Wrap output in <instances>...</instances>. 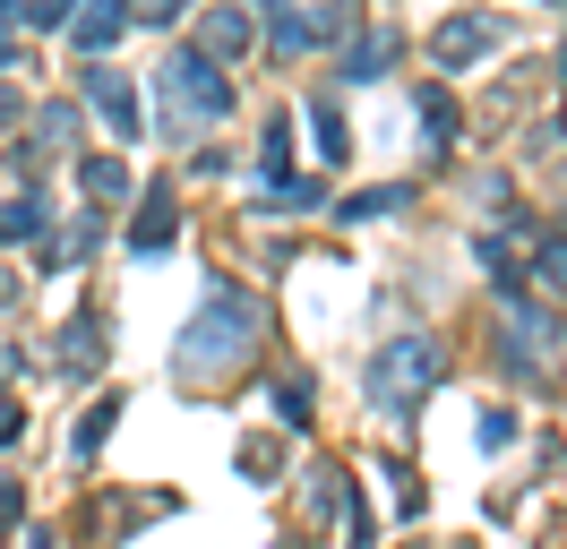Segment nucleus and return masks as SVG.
I'll use <instances>...</instances> for the list:
<instances>
[{"mask_svg":"<svg viewBox=\"0 0 567 549\" xmlns=\"http://www.w3.org/2000/svg\"><path fill=\"white\" fill-rule=\"evenodd\" d=\"M18 429H27V412H18V395H9V386H0V446L18 438Z\"/></svg>","mask_w":567,"mask_h":549,"instance_id":"25","label":"nucleus"},{"mask_svg":"<svg viewBox=\"0 0 567 549\" xmlns=\"http://www.w3.org/2000/svg\"><path fill=\"white\" fill-rule=\"evenodd\" d=\"M78 189L95 206H121L130 198V164H121V155H86V164H78Z\"/></svg>","mask_w":567,"mask_h":549,"instance_id":"10","label":"nucleus"},{"mask_svg":"<svg viewBox=\"0 0 567 549\" xmlns=\"http://www.w3.org/2000/svg\"><path fill=\"white\" fill-rule=\"evenodd\" d=\"M258 335H267V309L249 301V292H215L198 318H189V335H181V352H173V370H181V386H224L233 370H249V352H258Z\"/></svg>","mask_w":567,"mask_h":549,"instance_id":"1","label":"nucleus"},{"mask_svg":"<svg viewBox=\"0 0 567 549\" xmlns=\"http://www.w3.org/2000/svg\"><path fill=\"white\" fill-rule=\"evenodd\" d=\"M52 215H43V198H9L0 206V240H35Z\"/></svg>","mask_w":567,"mask_h":549,"instance_id":"16","label":"nucleus"},{"mask_svg":"<svg viewBox=\"0 0 567 549\" xmlns=\"http://www.w3.org/2000/svg\"><path fill=\"white\" fill-rule=\"evenodd\" d=\"M78 86H86V95H95V112H104L112 121V137H138V86H130V77H121V69H78Z\"/></svg>","mask_w":567,"mask_h":549,"instance_id":"6","label":"nucleus"},{"mask_svg":"<svg viewBox=\"0 0 567 549\" xmlns=\"http://www.w3.org/2000/svg\"><path fill=\"white\" fill-rule=\"evenodd\" d=\"M258 164H267V180H284V164H292V130H284V121H267V146H258Z\"/></svg>","mask_w":567,"mask_h":549,"instance_id":"20","label":"nucleus"},{"mask_svg":"<svg viewBox=\"0 0 567 549\" xmlns=\"http://www.w3.org/2000/svg\"><path fill=\"white\" fill-rule=\"evenodd\" d=\"M0 69H9V27H0Z\"/></svg>","mask_w":567,"mask_h":549,"instance_id":"27","label":"nucleus"},{"mask_svg":"<svg viewBox=\"0 0 567 549\" xmlns=\"http://www.w3.org/2000/svg\"><path fill=\"white\" fill-rule=\"evenodd\" d=\"M388 61H395V34H361L353 52H344V77L370 86V77H388Z\"/></svg>","mask_w":567,"mask_h":549,"instance_id":"15","label":"nucleus"},{"mask_svg":"<svg viewBox=\"0 0 567 549\" xmlns=\"http://www.w3.org/2000/svg\"><path fill=\"white\" fill-rule=\"evenodd\" d=\"M533 283H542V292H550V301H567V240L559 232H542V240H533Z\"/></svg>","mask_w":567,"mask_h":549,"instance_id":"12","label":"nucleus"},{"mask_svg":"<svg viewBox=\"0 0 567 549\" xmlns=\"http://www.w3.org/2000/svg\"><path fill=\"white\" fill-rule=\"evenodd\" d=\"M70 130H78V103H43L35 112V146H70Z\"/></svg>","mask_w":567,"mask_h":549,"instance_id":"19","label":"nucleus"},{"mask_svg":"<svg viewBox=\"0 0 567 549\" xmlns=\"http://www.w3.org/2000/svg\"><path fill=\"white\" fill-rule=\"evenodd\" d=\"M130 34V0H86V9H70V43L78 52H104V43H121Z\"/></svg>","mask_w":567,"mask_h":549,"instance_id":"7","label":"nucleus"},{"mask_svg":"<svg viewBox=\"0 0 567 549\" xmlns=\"http://www.w3.org/2000/svg\"><path fill=\"white\" fill-rule=\"evenodd\" d=\"M276 412H284V429H310V386H301V377L276 386Z\"/></svg>","mask_w":567,"mask_h":549,"instance_id":"22","label":"nucleus"},{"mask_svg":"<svg viewBox=\"0 0 567 549\" xmlns=\"http://www.w3.org/2000/svg\"><path fill=\"white\" fill-rule=\"evenodd\" d=\"M61 370L70 377L104 370V318H70V327H61Z\"/></svg>","mask_w":567,"mask_h":549,"instance_id":"8","label":"nucleus"},{"mask_svg":"<svg viewBox=\"0 0 567 549\" xmlns=\"http://www.w3.org/2000/svg\"><path fill=\"white\" fill-rule=\"evenodd\" d=\"M473 438H482V446H507V438H516V412H482V421H473Z\"/></svg>","mask_w":567,"mask_h":549,"instance_id":"24","label":"nucleus"},{"mask_svg":"<svg viewBox=\"0 0 567 549\" xmlns=\"http://www.w3.org/2000/svg\"><path fill=\"white\" fill-rule=\"evenodd\" d=\"M173 232H181V224H173V206H146L138 224H130V240H138V249H173Z\"/></svg>","mask_w":567,"mask_h":549,"instance_id":"17","label":"nucleus"},{"mask_svg":"<svg viewBox=\"0 0 567 549\" xmlns=\"http://www.w3.org/2000/svg\"><path fill=\"white\" fill-rule=\"evenodd\" d=\"M181 9H189V0H130V27H138V18H146V27H173Z\"/></svg>","mask_w":567,"mask_h":549,"instance_id":"23","label":"nucleus"},{"mask_svg":"<svg viewBox=\"0 0 567 549\" xmlns=\"http://www.w3.org/2000/svg\"><path fill=\"white\" fill-rule=\"evenodd\" d=\"M439 370H447L439 335H395V343H379V361H370V404L388 412V421H413L422 395L439 386Z\"/></svg>","mask_w":567,"mask_h":549,"instance_id":"2","label":"nucleus"},{"mask_svg":"<svg viewBox=\"0 0 567 549\" xmlns=\"http://www.w3.org/2000/svg\"><path fill=\"white\" fill-rule=\"evenodd\" d=\"M18 515H27V498H18V480H0V532H9Z\"/></svg>","mask_w":567,"mask_h":549,"instance_id":"26","label":"nucleus"},{"mask_svg":"<svg viewBox=\"0 0 567 549\" xmlns=\"http://www.w3.org/2000/svg\"><path fill=\"white\" fill-rule=\"evenodd\" d=\"M413 112H422V130H430V146H439V155H447V146H456V95H447V86H422V103H413Z\"/></svg>","mask_w":567,"mask_h":549,"instance_id":"14","label":"nucleus"},{"mask_svg":"<svg viewBox=\"0 0 567 549\" xmlns=\"http://www.w3.org/2000/svg\"><path fill=\"white\" fill-rule=\"evenodd\" d=\"M395 206H413V189H404V180H388V189H353L336 215H344V224H379V215H395Z\"/></svg>","mask_w":567,"mask_h":549,"instance_id":"13","label":"nucleus"},{"mask_svg":"<svg viewBox=\"0 0 567 549\" xmlns=\"http://www.w3.org/2000/svg\"><path fill=\"white\" fill-rule=\"evenodd\" d=\"M198 52H207V61H241L249 52V18L241 9H207V18H198Z\"/></svg>","mask_w":567,"mask_h":549,"instance_id":"9","label":"nucleus"},{"mask_svg":"<svg viewBox=\"0 0 567 549\" xmlns=\"http://www.w3.org/2000/svg\"><path fill=\"white\" fill-rule=\"evenodd\" d=\"M498 52V18L491 9H456V18H439L430 27V69H473Z\"/></svg>","mask_w":567,"mask_h":549,"instance_id":"5","label":"nucleus"},{"mask_svg":"<svg viewBox=\"0 0 567 549\" xmlns=\"http://www.w3.org/2000/svg\"><path fill=\"white\" fill-rule=\"evenodd\" d=\"M310 130H319V155H344V146H353V137H344V112H336V103H310Z\"/></svg>","mask_w":567,"mask_h":549,"instance_id":"18","label":"nucleus"},{"mask_svg":"<svg viewBox=\"0 0 567 549\" xmlns=\"http://www.w3.org/2000/svg\"><path fill=\"white\" fill-rule=\"evenodd\" d=\"M498 335H507V361L516 370H550V361H567V327L559 309H533V301H498Z\"/></svg>","mask_w":567,"mask_h":549,"instance_id":"4","label":"nucleus"},{"mask_svg":"<svg viewBox=\"0 0 567 549\" xmlns=\"http://www.w3.org/2000/svg\"><path fill=\"white\" fill-rule=\"evenodd\" d=\"M164 103H173V130L198 137V130H215V121L233 112V86L215 77L207 52H173V61H164Z\"/></svg>","mask_w":567,"mask_h":549,"instance_id":"3","label":"nucleus"},{"mask_svg":"<svg viewBox=\"0 0 567 549\" xmlns=\"http://www.w3.org/2000/svg\"><path fill=\"white\" fill-rule=\"evenodd\" d=\"M112 421H121V395H104V404H86V421L70 429V455H78V464H95V455H104Z\"/></svg>","mask_w":567,"mask_h":549,"instance_id":"11","label":"nucleus"},{"mask_svg":"<svg viewBox=\"0 0 567 549\" xmlns=\"http://www.w3.org/2000/svg\"><path fill=\"white\" fill-rule=\"evenodd\" d=\"M78 0H18V27H70Z\"/></svg>","mask_w":567,"mask_h":549,"instance_id":"21","label":"nucleus"}]
</instances>
